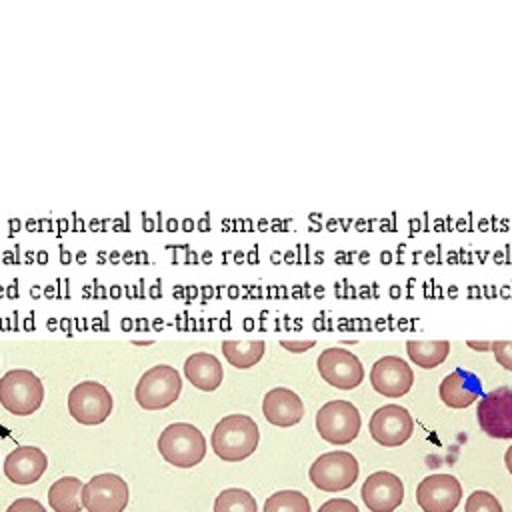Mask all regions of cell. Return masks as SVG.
<instances>
[{"label": "cell", "mask_w": 512, "mask_h": 512, "mask_svg": "<svg viewBox=\"0 0 512 512\" xmlns=\"http://www.w3.org/2000/svg\"><path fill=\"white\" fill-rule=\"evenodd\" d=\"M260 440L256 422L246 414L224 416L212 430L210 444L218 458L226 462H240L254 454Z\"/></svg>", "instance_id": "obj_1"}, {"label": "cell", "mask_w": 512, "mask_h": 512, "mask_svg": "<svg viewBox=\"0 0 512 512\" xmlns=\"http://www.w3.org/2000/svg\"><path fill=\"white\" fill-rule=\"evenodd\" d=\"M160 456L178 468H192L200 464L206 456V438L204 434L188 422L168 424L158 436Z\"/></svg>", "instance_id": "obj_2"}, {"label": "cell", "mask_w": 512, "mask_h": 512, "mask_svg": "<svg viewBox=\"0 0 512 512\" xmlns=\"http://www.w3.org/2000/svg\"><path fill=\"white\" fill-rule=\"evenodd\" d=\"M44 386L40 378L24 368L8 370L0 378V404L16 416H28L42 406Z\"/></svg>", "instance_id": "obj_3"}, {"label": "cell", "mask_w": 512, "mask_h": 512, "mask_svg": "<svg viewBox=\"0 0 512 512\" xmlns=\"http://www.w3.org/2000/svg\"><path fill=\"white\" fill-rule=\"evenodd\" d=\"M180 392H182V378H180L178 370L168 364H158V366L148 368L140 376V380L134 388L136 402L144 410L168 408L170 404H174L178 400Z\"/></svg>", "instance_id": "obj_4"}, {"label": "cell", "mask_w": 512, "mask_h": 512, "mask_svg": "<svg viewBox=\"0 0 512 512\" xmlns=\"http://www.w3.org/2000/svg\"><path fill=\"white\" fill-rule=\"evenodd\" d=\"M112 406V394L104 384L96 380H84L76 384L68 394V412L76 422L84 426L102 424L110 416Z\"/></svg>", "instance_id": "obj_5"}, {"label": "cell", "mask_w": 512, "mask_h": 512, "mask_svg": "<svg viewBox=\"0 0 512 512\" xmlns=\"http://www.w3.org/2000/svg\"><path fill=\"white\" fill-rule=\"evenodd\" d=\"M358 460L344 450H334L318 456L310 466V480L324 492H340L350 488L358 478Z\"/></svg>", "instance_id": "obj_6"}, {"label": "cell", "mask_w": 512, "mask_h": 512, "mask_svg": "<svg viewBox=\"0 0 512 512\" xmlns=\"http://www.w3.org/2000/svg\"><path fill=\"white\" fill-rule=\"evenodd\" d=\"M360 412L348 400H330L316 414V430L330 444H348L360 432Z\"/></svg>", "instance_id": "obj_7"}, {"label": "cell", "mask_w": 512, "mask_h": 512, "mask_svg": "<svg viewBox=\"0 0 512 512\" xmlns=\"http://www.w3.org/2000/svg\"><path fill=\"white\" fill-rule=\"evenodd\" d=\"M82 508L88 512H124L130 500L128 484L112 472L96 474L82 486Z\"/></svg>", "instance_id": "obj_8"}, {"label": "cell", "mask_w": 512, "mask_h": 512, "mask_svg": "<svg viewBox=\"0 0 512 512\" xmlns=\"http://www.w3.org/2000/svg\"><path fill=\"white\" fill-rule=\"evenodd\" d=\"M476 418L480 428L500 440L512 438V388L500 386L484 394L476 408Z\"/></svg>", "instance_id": "obj_9"}, {"label": "cell", "mask_w": 512, "mask_h": 512, "mask_svg": "<svg viewBox=\"0 0 512 512\" xmlns=\"http://www.w3.org/2000/svg\"><path fill=\"white\" fill-rule=\"evenodd\" d=\"M320 376L334 388L352 390L364 380V368L356 354L344 348H326L316 360Z\"/></svg>", "instance_id": "obj_10"}, {"label": "cell", "mask_w": 512, "mask_h": 512, "mask_svg": "<svg viewBox=\"0 0 512 512\" xmlns=\"http://www.w3.org/2000/svg\"><path fill=\"white\" fill-rule=\"evenodd\" d=\"M370 436L388 448L404 444L414 432V420L404 406L386 404L378 408L368 422Z\"/></svg>", "instance_id": "obj_11"}, {"label": "cell", "mask_w": 512, "mask_h": 512, "mask_svg": "<svg viewBox=\"0 0 512 512\" xmlns=\"http://www.w3.org/2000/svg\"><path fill=\"white\" fill-rule=\"evenodd\" d=\"M462 500V486L452 474H430L416 488V502L424 512H454Z\"/></svg>", "instance_id": "obj_12"}, {"label": "cell", "mask_w": 512, "mask_h": 512, "mask_svg": "<svg viewBox=\"0 0 512 512\" xmlns=\"http://www.w3.org/2000/svg\"><path fill=\"white\" fill-rule=\"evenodd\" d=\"M372 388L388 398L404 396L414 384V372L400 356H384L370 370Z\"/></svg>", "instance_id": "obj_13"}, {"label": "cell", "mask_w": 512, "mask_h": 512, "mask_svg": "<svg viewBox=\"0 0 512 512\" xmlns=\"http://www.w3.org/2000/svg\"><path fill=\"white\" fill-rule=\"evenodd\" d=\"M362 500L372 512H392L402 504L404 484L392 472H374L362 484Z\"/></svg>", "instance_id": "obj_14"}, {"label": "cell", "mask_w": 512, "mask_h": 512, "mask_svg": "<svg viewBox=\"0 0 512 512\" xmlns=\"http://www.w3.org/2000/svg\"><path fill=\"white\" fill-rule=\"evenodd\" d=\"M46 468H48V458L36 446H18L4 460L6 478L20 486H28L40 480Z\"/></svg>", "instance_id": "obj_15"}, {"label": "cell", "mask_w": 512, "mask_h": 512, "mask_svg": "<svg viewBox=\"0 0 512 512\" xmlns=\"http://www.w3.org/2000/svg\"><path fill=\"white\" fill-rule=\"evenodd\" d=\"M262 412L270 424L288 428L302 420L304 404L296 392H292L290 388L278 386L266 392L262 400Z\"/></svg>", "instance_id": "obj_16"}, {"label": "cell", "mask_w": 512, "mask_h": 512, "mask_svg": "<svg viewBox=\"0 0 512 512\" xmlns=\"http://www.w3.org/2000/svg\"><path fill=\"white\" fill-rule=\"evenodd\" d=\"M482 392L480 378L464 368L450 372L440 384V398L450 408H466L478 400Z\"/></svg>", "instance_id": "obj_17"}, {"label": "cell", "mask_w": 512, "mask_h": 512, "mask_svg": "<svg viewBox=\"0 0 512 512\" xmlns=\"http://www.w3.org/2000/svg\"><path fill=\"white\" fill-rule=\"evenodd\" d=\"M184 374L198 390L212 392L222 384L224 368L214 354L194 352L184 362Z\"/></svg>", "instance_id": "obj_18"}, {"label": "cell", "mask_w": 512, "mask_h": 512, "mask_svg": "<svg viewBox=\"0 0 512 512\" xmlns=\"http://www.w3.org/2000/svg\"><path fill=\"white\" fill-rule=\"evenodd\" d=\"M82 482L76 476H62L48 488V504L54 512L82 510Z\"/></svg>", "instance_id": "obj_19"}, {"label": "cell", "mask_w": 512, "mask_h": 512, "mask_svg": "<svg viewBox=\"0 0 512 512\" xmlns=\"http://www.w3.org/2000/svg\"><path fill=\"white\" fill-rule=\"evenodd\" d=\"M264 342L262 340H226L222 342V352L224 358L240 370L252 368L254 364L260 362L264 356Z\"/></svg>", "instance_id": "obj_20"}, {"label": "cell", "mask_w": 512, "mask_h": 512, "mask_svg": "<svg viewBox=\"0 0 512 512\" xmlns=\"http://www.w3.org/2000/svg\"><path fill=\"white\" fill-rule=\"evenodd\" d=\"M408 356L420 368H434L442 364L450 352L448 340H408Z\"/></svg>", "instance_id": "obj_21"}, {"label": "cell", "mask_w": 512, "mask_h": 512, "mask_svg": "<svg viewBox=\"0 0 512 512\" xmlns=\"http://www.w3.org/2000/svg\"><path fill=\"white\" fill-rule=\"evenodd\" d=\"M214 512H258L254 496L244 488H226L214 500Z\"/></svg>", "instance_id": "obj_22"}, {"label": "cell", "mask_w": 512, "mask_h": 512, "mask_svg": "<svg viewBox=\"0 0 512 512\" xmlns=\"http://www.w3.org/2000/svg\"><path fill=\"white\" fill-rule=\"evenodd\" d=\"M264 512H310V502L298 490H278L266 498Z\"/></svg>", "instance_id": "obj_23"}, {"label": "cell", "mask_w": 512, "mask_h": 512, "mask_svg": "<svg viewBox=\"0 0 512 512\" xmlns=\"http://www.w3.org/2000/svg\"><path fill=\"white\" fill-rule=\"evenodd\" d=\"M464 512H504L498 498L486 490H474L464 504Z\"/></svg>", "instance_id": "obj_24"}, {"label": "cell", "mask_w": 512, "mask_h": 512, "mask_svg": "<svg viewBox=\"0 0 512 512\" xmlns=\"http://www.w3.org/2000/svg\"><path fill=\"white\" fill-rule=\"evenodd\" d=\"M492 352L496 356V362L512 372V340H494Z\"/></svg>", "instance_id": "obj_25"}, {"label": "cell", "mask_w": 512, "mask_h": 512, "mask_svg": "<svg viewBox=\"0 0 512 512\" xmlns=\"http://www.w3.org/2000/svg\"><path fill=\"white\" fill-rule=\"evenodd\" d=\"M318 512H360L358 506L352 500L346 498H332L328 502H324Z\"/></svg>", "instance_id": "obj_26"}, {"label": "cell", "mask_w": 512, "mask_h": 512, "mask_svg": "<svg viewBox=\"0 0 512 512\" xmlns=\"http://www.w3.org/2000/svg\"><path fill=\"white\" fill-rule=\"evenodd\" d=\"M6 512H46V508L34 498H18L8 506Z\"/></svg>", "instance_id": "obj_27"}, {"label": "cell", "mask_w": 512, "mask_h": 512, "mask_svg": "<svg viewBox=\"0 0 512 512\" xmlns=\"http://www.w3.org/2000/svg\"><path fill=\"white\" fill-rule=\"evenodd\" d=\"M282 344V348H286L288 352H304V350H308V348H312L314 346V340H282L280 342Z\"/></svg>", "instance_id": "obj_28"}, {"label": "cell", "mask_w": 512, "mask_h": 512, "mask_svg": "<svg viewBox=\"0 0 512 512\" xmlns=\"http://www.w3.org/2000/svg\"><path fill=\"white\" fill-rule=\"evenodd\" d=\"M468 346L478 348V350H488V348H492V342H474V340H468Z\"/></svg>", "instance_id": "obj_29"}, {"label": "cell", "mask_w": 512, "mask_h": 512, "mask_svg": "<svg viewBox=\"0 0 512 512\" xmlns=\"http://www.w3.org/2000/svg\"><path fill=\"white\" fill-rule=\"evenodd\" d=\"M504 464H506V468H508V472L512 474V446L506 450V454H504Z\"/></svg>", "instance_id": "obj_30"}]
</instances>
